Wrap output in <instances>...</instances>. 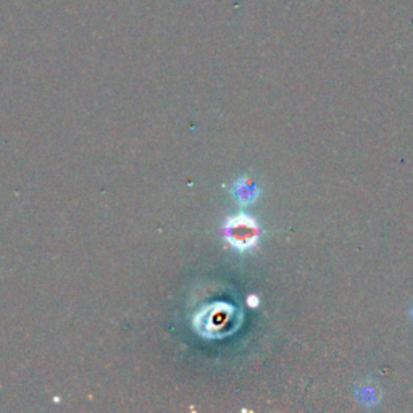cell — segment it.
Listing matches in <instances>:
<instances>
[{
    "instance_id": "obj_1",
    "label": "cell",
    "mask_w": 413,
    "mask_h": 413,
    "mask_svg": "<svg viewBox=\"0 0 413 413\" xmlns=\"http://www.w3.org/2000/svg\"><path fill=\"white\" fill-rule=\"evenodd\" d=\"M223 232L228 244L239 252L252 250L260 239L259 225L247 215H236L226 220Z\"/></svg>"
},
{
    "instance_id": "obj_2",
    "label": "cell",
    "mask_w": 413,
    "mask_h": 413,
    "mask_svg": "<svg viewBox=\"0 0 413 413\" xmlns=\"http://www.w3.org/2000/svg\"><path fill=\"white\" fill-rule=\"evenodd\" d=\"M236 194L239 200H252V193H254V184H247L244 186L242 183L236 184Z\"/></svg>"
}]
</instances>
